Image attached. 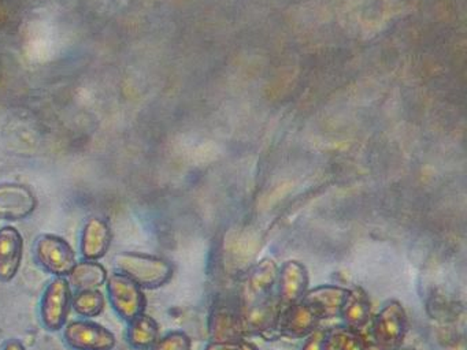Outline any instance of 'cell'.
<instances>
[{
    "label": "cell",
    "instance_id": "cell-5",
    "mask_svg": "<svg viewBox=\"0 0 467 350\" xmlns=\"http://www.w3.org/2000/svg\"><path fill=\"white\" fill-rule=\"evenodd\" d=\"M73 290L65 276H53L39 301V319L45 330L61 331L72 309Z\"/></svg>",
    "mask_w": 467,
    "mask_h": 350
},
{
    "label": "cell",
    "instance_id": "cell-8",
    "mask_svg": "<svg viewBox=\"0 0 467 350\" xmlns=\"http://www.w3.org/2000/svg\"><path fill=\"white\" fill-rule=\"evenodd\" d=\"M62 338L70 350H114L117 345L116 334L91 319L67 323Z\"/></svg>",
    "mask_w": 467,
    "mask_h": 350
},
{
    "label": "cell",
    "instance_id": "cell-3",
    "mask_svg": "<svg viewBox=\"0 0 467 350\" xmlns=\"http://www.w3.org/2000/svg\"><path fill=\"white\" fill-rule=\"evenodd\" d=\"M117 271L139 284L141 289L165 286L173 276V265L154 254L124 252L114 257Z\"/></svg>",
    "mask_w": 467,
    "mask_h": 350
},
{
    "label": "cell",
    "instance_id": "cell-4",
    "mask_svg": "<svg viewBox=\"0 0 467 350\" xmlns=\"http://www.w3.org/2000/svg\"><path fill=\"white\" fill-rule=\"evenodd\" d=\"M407 314L400 301L389 300L382 305L371 323V344L376 350H398L407 333Z\"/></svg>",
    "mask_w": 467,
    "mask_h": 350
},
{
    "label": "cell",
    "instance_id": "cell-21",
    "mask_svg": "<svg viewBox=\"0 0 467 350\" xmlns=\"http://www.w3.org/2000/svg\"><path fill=\"white\" fill-rule=\"evenodd\" d=\"M192 339L182 331H171L160 336L150 350H191Z\"/></svg>",
    "mask_w": 467,
    "mask_h": 350
},
{
    "label": "cell",
    "instance_id": "cell-16",
    "mask_svg": "<svg viewBox=\"0 0 467 350\" xmlns=\"http://www.w3.org/2000/svg\"><path fill=\"white\" fill-rule=\"evenodd\" d=\"M371 314V301L365 289L360 286H354L347 289L340 314L344 325L352 330L359 331L360 328L368 324Z\"/></svg>",
    "mask_w": 467,
    "mask_h": 350
},
{
    "label": "cell",
    "instance_id": "cell-12",
    "mask_svg": "<svg viewBox=\"0 0 467 350\" xmlns=\"http://www.w3.org/2000/svg\"><path fill=\"white\" fill-rule=\"evenodd\" d=\"M319 322L313 309L300 301L280 312L275 331L286 338L303 339L318 328Z\"/></svg>",
    "mask_w": 467,
    "mask_h": 350
},
{
    "label": "cell",
    "instance_id": "cell-1",
    "mask_svg": "<svg viewBox=\"0 0 467 350\" xmlns=\"http://www.w3.org/2000/svg\"><path fill=\"white\" fill-rule=\"evenodd\" d=\"M278 265L264 259L245 273L236 292L237 311L244 335H264L275 331L280 306L275 297Z\"/></svg>",
    "mask_w": 467,
    "mask_h": 350
},
{
    "label": "cell",
    "instance_id": "cell-25",
    "mask_svg": "<svg viewBox=\"0 0 467 350\" xmlns=\"http://www.w3.org/2000/svg\"><path fill=\"white\" fill-rule=\"evenodd\" d=\"M398 350H414V349H401V347H400V349H398Z\"/></svg>",
    "mask_w": 467,
    "mask_h": 350
},
{
    "label": "cell",
    "instance_id": "cell-13",
    "mask_svg": "<svg viewBox=\"0 0 467 350\" xmlns=\"http://www.w3.org/2000/svg\"><path fill=\"white\" fill-rule=\"evenodd\" d=\"M24 260V237L15 226L0 227V282L9 283L17 276Z\"/></svg>",
    "mask_w": 467,
    "mask_h": 350
},
{
    "label": "cell",
    "instance_id": "cell-19",
    "mask_svg": "<svg viewBox=\"0 0 467 350\" xmlns=\"http://www.w3.org/2000/svg\"><path fill=\"white\" fill-rule=\"evenodd\" d=\"M325 350H370V345L359 331L343 324L325 330Z\"/></svg>",
    "mask_w": 467,
    "mask_h": 350
},
{
    "label": "cell",
    "instance_id": "cell-20",
    "mask_svg": "<svg viewBox=\"0 0 467 350\" xmlns=\"http://www.w3.org/2000/svg\"><path fill=\"white\" fill-rule=\"evenodd\" d=\"M105 295L99 289L76 290L72 298V308L83 319L99 316L105 311Z\"/></svg>",
    "mask_w": 467,
    "mask_h": 350
},
{
    "label": "cell",
    "instance_id": "cell-9",
    "mask_svg": "<svg viewBox=\"0 0 467 350\" xmlns=\"http://www.w3.org/2000/svg\"><path fill=\"white\" fill-rule=\"evenodd\" d=\"M308 290V273L296 260H288L278 267L275 297L280 312L302 301Z\"/></svg>",
    "mask_w": 467,
    "mask_h": 350
},
{
    "label": "cell",
    "instance_id": "cell-23",
    "mask_svg": "<svg viewBox=\"0 0 467 350\" xmlns=\"http://www.w3.org/2000/svg\"><path fill=\"white\" fill-rule=\"evenodd\" d=\"M303 341L299 350H325V330L316 328L313 333L308 334Z\"/></svg>",
    "mask_w": 467,
    "mask_h": 350
},
{
    "label": "cell",
    "instance_id": "cell-2",
    "mask_svg": "<svg viewBox=\"0 0 467 350\" xmlns=\"http://www.w3.org/2000/svg\"><path fill=\"white\" fill-rule=\"evenodd\" d=\"M431 341L436 350H466V311L463 304L444 294L429 300Z\"/></svg>",
    "mask_w": 467,
    "mask_h": 350
},
{
    "label": "cell",
    "instance_id": "cell-22",
    "mask_svg": "<svg viewBox=\"0 0 467 350\" xmlns=\"http://www.w3.org/2000/svg\"><path fill=\"white\" fill-rule=\"evenodd\" d=\"M203 350H259L253 342L244 338L223 339V341H210Z\"/></svg>",
    "mask_w": 467,
    "mask_h": 350
},
{
    "label": "cell",
    "instance_id": "cell-24",
    "mask_svg": "<svg viewBox=\"0 0 467 350\" xmlns=\"http://www.w3.org/2000/svg\"><path fill=\"white\" fill-rule=\"evenodd\" d=\"M0 350H28L26 345L18 338H10L4 342V345L0 346Z\"/></svg>",
    "mask_w": 467,
    "mask_h": 350
},
{
    "label": "cell",
    "instance_id": "cell-17",
    "mask_svg": "<svg viewBox=\"0 0 467 350\" xmlns=\"http://www.w3.org/2000/svg\"><path fill=\"white\" fill-rule=\"evenodd\" d=\"M127 342L132 349L150 350L160 338V324L154 317L144 314L127 323Z\"/></svg>",
    "mask_w": 467,
    "mask_h": 350
},
{
    "label": "cell",
    "instance_id": "cell-15",
    "mask_svg": "<svg viewBox=\"0 0 467 350\" xmlns=\"http://www.w3.org/2000/svg\"><path fill=\"white\" fill-rule=\"evenodd\" d=\"M346 294V287L321 284L314 289H308L302 301L313 309L319 320L333 319L340 314Z\"/></svg>",
    "mask_w": 467,
    "mask_h": 350
},
{
    "label": "cell",
    "instance_id": "cell-10",
    "mask_svg": "<svg viewBox=\"0 0 467 350\" xmlns=\"http://www.w3.org/2000/svg\"><path fill=\"white\" fill-rule=\"evenodd\" d=\"M209 333L212 341L245 338L234 297H218L209 316Z\"/></svg>",
    "mask_w": 467,
    "mask_h": 350
},
{
    "label": "cell",
    "instance_id": "cell-7",
    "mask_svg": "<svg viewBox=\"0 0 467 350\" xmlns=\"http://www.w3.org/2000/svg\"><path fill=\"white\" fill-rule=\"evenodd\" d=\"M109 301L117 316L124 322H130L146 311L147 298L144 289L124 273H110L106 281Z\"/></svg>",
    "mask_w": 467,
    "mask_h": 350
},
{
    "label": "cell",
    "instance_id": "cell-6",
    "mask_svg": "<svg viewBox=\"0 0 467 350\" xmlns=\"http://www.w3.org/2000/svg\"><path fill=\"white\" fill-rule=\"evenodd\" d=\"M34 257L45 273L65 278L78 262L75 249L64 237L57 234L39 235L35 241Z\"/></svg>",
    "mask_w": 467,
    "mask_h": 350
},
{
    "label": "cell",
    "instance_id": "cell-18",
    "mask_svg": "<svg viewBox=\"0 0 467 350\" xmlns=\"http://www.w3.org/2000/svg\"><path fill=\"white\" fill-rule=\"evenodd\" d=\"M108 270L99 262L81 259L70 271L67 281L76 290L99 289L108 281Z\"/></svg>",
    "mask_w": 467,
    "mask_h": 350
},
{
    "label": "cell",
    "instance_id": "cell-14",
    "mask_svg": "<svg viewBox=\"0 0 467 350\" xmlns=\"http://www.w3.org/2000/svg\"><path fill=\"white\" fill-rule=\"evenodd\" d=\"M36 210V199L23 185H0V219L21 221Z\"/></svg>",
    "mask_w": 467,
    "mask_h": 350
},
{
    "label": "cell",
    "instance_id": "cell-11",
    "mask_svg": "<svg viewBox=\"0 0 467 350\" xmlns=\"http://www.w3.org/2000/svg\"><path fill=\"white\" fill-rule=\"evenodd\" d=\"M113 242V232L106 219L91 216L80 230V256L84 260L99 262L108 254Z\"/></svg>",
    "mask_w": 467,
    "mask_h": 350
}]
</instances>
